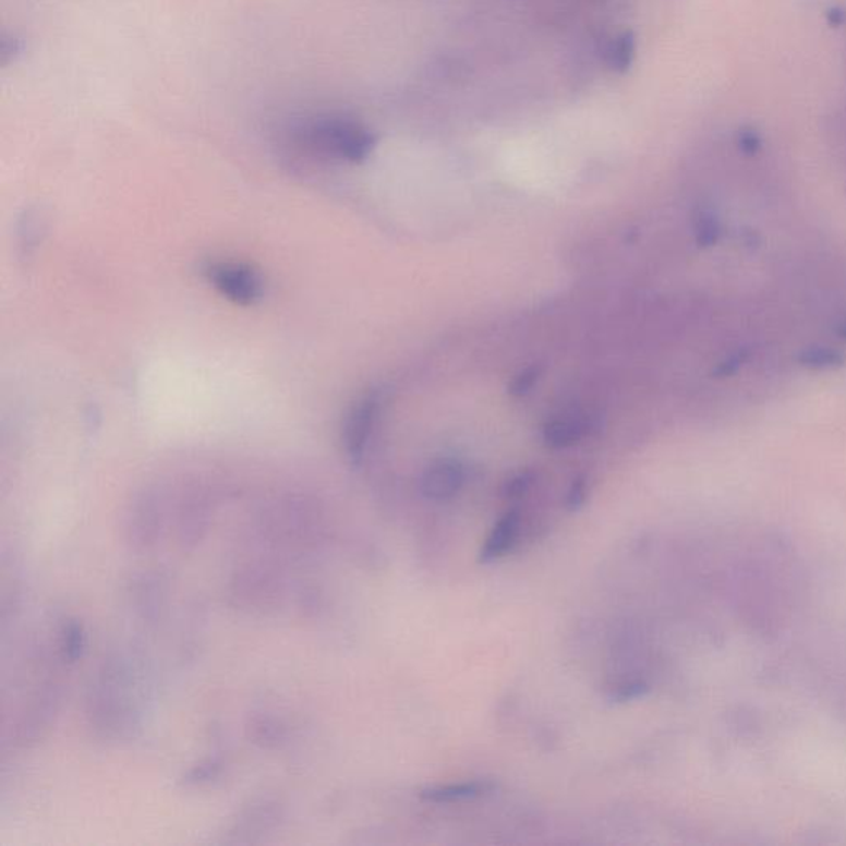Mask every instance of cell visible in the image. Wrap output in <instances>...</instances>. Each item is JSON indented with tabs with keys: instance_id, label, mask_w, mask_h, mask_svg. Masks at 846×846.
Segmentation results:
<instances>
[{
	"instance_id": "obj_16",
	"label": "cell",
	"mask_w": 846,
	"mask_h": 846,
	"mask_svg": "<svg viewBox=\"0 0 846 846\" xmlns=\"http://www.w3.org/2000/svg\"><path fill=\"white\" fill-rule=\"evenodd\" d=\"M585 496H588V482H585L584 476H579V479L573 480L569 493H567V508L570 511H577L580 506L584 505Z\"/></svg>"
},
{
	"instance_id": "obj_12",
	"label": "cell",
	"mask_w": 846,
	"mask_h": 846,
	"mask_svg": "<svg viewBox=\"0 0 846 846\" xmlns=\"http://www.w3.org/2000/svg\"><path fill=\"white\" fill-rule=\"evenodd\" d=\"M223 772V761L220 758H208L205 759V761H202L201 764L195 765V768H192L191 771L185 774L184 777V784L185 785H195V787H201V785H207L210 784V782L217 781V778L222 775Z\"/></svg>"
},
{
	"instance_id": "obj_4",
	"label": "cell",
	"mask_w": 846,
	"mask_h": 846,
	"mask_svg": "<svg viewBox=\"0 0 846 846\" xmlns=\"http://www.w3.org/2000/svg\"><path fill=\"white\" fill-rule=\"evenodd\" d=\"M464 482L463 464L454 458L434 461L423 471L420 490L434 501H447L458 495Z\"/></svg>"
},
{
	"instance_id": "obj_6",
	"label": "cell",
	"mask_w": 846,
	"mask_h": 846,
	"mask_svg": "<svg viewBox=\"0 0 846 846\" xmlns=\"http://www.w3.org/2000/svg\"><path fill=\"white\" fill-rule=\"evenodd\" d=\"M519 522H521V516L518 509H511L498 519L480 551V563H493L511 551L518 540Z\"/></svg>"
},
{
	"instance_id": "obj_13",
	"label": "cell",
	"mask_w": 846,
	"mask_h": 846,
	"mask_svg": "<svg viewBox=\"0 0 846 846\" xmlns=\"http://www.w3.org/2000/svg\"><path fill=\"white\" fill-rule=\"evenodd\" d=\"M541 373H543L541 365H529L524 371L516 374L515 379L509 384L508 392L515 397L525 396L529 390L533 389L534 384L540 379Z\"/></svg>"
},
{
	"instance_id": "obj_2",
	"label": "cell",
	"mask_w": 846,
	"mask_h": 846,
	"mask_svg": "<svg viewBox=\"0 0 846 846\" xmlns=\"http://www.w3.org/2000/svg\"><path fill=\"white\" fill-rule=\"evenodd\" d=\"M207 280L220 294L233 303L250 306L263 298L262 277L245 263L216 262L205 268Z\"/></svg>"
},
{
	"instance_id": "obj_7",
	"label": "cell",
	"mask_w": 846,
	"mask_h": 846,
	"mask_svg": "<svg viewBox=\"0 0 846 846\" xmlns=\"http://www.w3.org/2000/svg\"><path fill=\"white\" fill-rule=\"evenodd\" d=\"M496 785L492 781H468L458 784L435 785L423 788L420 799L432 803L461 802V800L479 799L488 796L495 790Z\"/></svg>"
},
{
	"instance_id": "obj_10",
	"label": "cell",
	"mask_w": 846,
	"mask_h": 846,
	"mask_svg": "<svg viewBox=\"0 0 846 846\" xmlns=\"http://www.w3.org/2000/svg\"><path fill=\"white\" fill-rule=\"evenodd\" d=\"M255 742H259L263 748H277L283 742L287 727L274 716H259L252 721V727H249Z\"/></svg>"
},
{
	"instance_id": "obj_3",
	"label": "cell",
	"mask_w": 846,
	"mask_h": 846,
	"mask_svg": "<svg viewBox=\"0 0 846 846\" xmlns=\"http://www.w3.org/2000/svg\"><path fill=\"white\" fill-rule=\"evenodd\" d=\"M379 400L374 394L362 397L348 415L345 425V447L349 458L359 463L373 434Z\"/></svg>"
},
{
	"instance_id": "obj_15",
	"label": "cell",
	"mask_w": 846,
	"mask_h": 846,
	"mask_svg": "<svg viewBox=\"0 0 846 846\" xmlns=\"http://www.w3.org/2000/svg\"><path fill=\"white\" fill-rule=\"evenodd\" d=\"M649 685L645 681H628L621 682L620 686L612 690V698L618 701H631L637 698L643 697L649 693Z\"/></svg>"
},
{
	"instance_id": "obj_11",
	"label": "cell",
	"mask_w": 846,
	"mask_h": 846,
	"mask_svg": "<svg viewBox=\"0 0 846 846\" xmlns=\"http://www.w3.org/2000/svg\"><path fill=\"white\" fill-rule=\"evenodd\" d=\"M83 650H85V633H83L82 625L75 624V621L65 625L62 639H60L62 658L76 662V660L82 658Z\"/></svg>"
},
{
	"instance_id": "obj_9",
	"label": "cell",
	"mask_w": 846,
	"mask_h": 846,
	"mask_svg": "<svg viewBox=\"0 0 846 846\" xmlns=\"http://www.w3.org/2000/svg\"><path fill=\"white\" fill-rule=\"evenodd\" d=\"M585 427L573 420H553L543 431L544 442L551 448H567L584 437Z\"/></svg>"
},
{
	"instance_id": "obj_1",
	"label": "cell",
	"mask_w": 846,
	"mask_h": 846,
	"mask_svg": "<svg viewBox=\"0 0 846 846\" xmlns=\"http://www.w3.org/2000/svg\"><path fill=\"white\" fill-rule=\"evenodd\" d=\"M298 141L310 153L362 162L376 146V137L361 124L341 117H323L306 121L298 130Z\"/></svg>"
},
{
	"instance_id": "obj_5",
	"label": "cell",
	"mask_w": 846,
	"mask_h": 846,
	"mask_svg": "<svg viewBox=\"0 0 846 846\" xmlns=\"http://www.w3.org/2000/svg\"><path fill=\"white\" fill-rule=\"evenodd\" d=\"M283 819V807L271 799H259L250 803L233 822L230 833L237 842H253L256 835H263L274 829Z\"/></svg>"
},
{
	"instance_id": "obj_14",
	"label": "cell",
	"mask_w": 846,
	"mask_h": 846,
	"mask_svg": "<svg viewBox=\"0 0 846 846\" xmlns=\"http://www.w3.org/2000/svg\"><path fill=\"white\" fill-rule=\"evenodd\" d=\"M534 476L531 471H524V473L516 474L511 480L506 482L505 488H503V495L509 499L521 498L528 493V490L533 485Z\"/></svg>"
},
{
	"instance_id": "obj_8",
	"label": "cell",
	"mask_w": 846,
	"mask_h": 846,
	"mask_svg": "<svg viewBox=\"0 0 846 846\" xmlns=\"http://www.w3.org/2000/svg\"><path fill=\"white\" fill-rule=\"evenodd\" d=\"M634 57V37L631 32L614 35L604 47V62L612 72L624 73L630 69Z\"/></svg>"
}]
</instances>
